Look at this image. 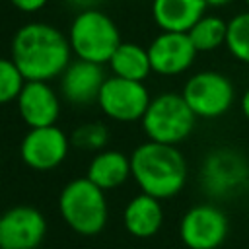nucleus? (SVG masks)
Returning a JSON list of instances; mask_svg holds the SVG:
<instances>
[{
    "mask_svg": "<svg viewBox=\"0 0 249 249\" xmlns=\"http://www.w3.org/2000/svg\"><path fill=\"white\" fill-rule=\"evenodd\" d=\"M245 4H247V8H249V0H245Z\"/></svg>",
    "mask_w": 249,
    "mask_h": 249,
    "instance_id": "obj_27",
    "label": "nucleus"
},
{
    "mask_svg": "<svg viewBox=\"0 0 249 249\" xmlns=\"http://www.w3.org/2000/svg\"><path fill=\"white\" fill-rule=\"evenodd\" d=\"M196 119L183 93L167 91L152 97L142 117V128L148 140L177 146L193 132Z\"/></svg>",
    "mask_w": 249,
    "mask_h": 249,
    "instance_id": "obj_5",
    "label": "nucleus"
},
{
    "mask_svg": "<svg viewBox=\"0 0 249 249\" xmlns=\"http://www.w3.org/2000/svg\"><path fill=\"white\" fill-rule=\"evenodd\" d=\"M181 93L198 119H218L228 113L235 101L231 80L216 70H200L193 74Z\"/></svg>",
    "mask_w": 249,
    "mask_h": 249,
    "instance_id": "obj_7",
    "label": "nucleus"
},
{
    "mask_svg": "<svg viewBox=\"0 0 249 249\" xmlns=\"http://www.w3.org/2000/svg\"><path fill=\"white\" fill-rule=\"evenodd\" d=\"M241 111H243V117L249 121V88L245 89V93L241 97Z\"/></svg>",
    "mask_w": 249,
    "mask_h": 249,
    "instance_id": "obj_25",
    "label": "nucleus"
},
{
    "mask_svg": "<svg viewBox=\"0 0 249 249\" xmlns=\"http://www.w3.org/2000/svg\"><path fill=\"white\" fill-rule=\"evenodd\" d=\"M132 179L142 193L160 200L173 198L187 183L185 156L173 144L148 140L134 148L130 154Z\"/></svg>",
    "mask_w": 249,
    "mask_h": 249,
    "instance_id": "obj_2",
    "label": "nucleus"
},
{
    "mask_svg": "<svg viewBox=\"0 0 249 249\" xmlns=\"http://www.w3.org/2000/svg\"><path fill=\"white\" fill-rule=\"evenodd\" d=\"M62 220L80 235H95L107 224V198L103 189L88 177L72 179L64 185L58 196Z\"/></svg>",
    "mask_w": 249,
    "mask_h": 249,
    "instance_id": "obj_3",
    "label": "nucleus"
},
{
    "mask_svg": "<svg viewBox=\"0 0 249 249\" xmlns=\"http://www.w3.org/2000/svg\"><path fill=\"white\" fill-rule=\"evenodd\" d=\"M204 2H206V6H208V8H220V6L230 4L231 0H204Z\"/></svg>",
    "mask_w": 249,
    "mask_h": 249,
    "instance_id": "obj_26",
    "label": "nucleus"
},
{
    "mask_svg": "<svg viewBox=\"0 0 249 249\" xmlns=\"http://www.w3.org/2000/svg\"><path fill=\"white\" fill-rule=\"evenodd\" d=\"M124 228L134 237H152L163 224V210L160 198L152 195H136L128 200L123 212Z\"/></svg>",
    "mask_w": 249,
    "mask_h": 249,
    "instance_id": "obj_16",
    "label": "nucleus"
},
{
    "mask_svg": "<svg viewBox=\"0 0 249 249\" xmlns=\"http://www.w3.org/2000/svg\"><path fill=\"white\" fill-rule=\"evenodd\" d=\"M16 103L19 117L29 128L51 126L60 115V99L56 91L41 80H25Z\"/></svg>",
    "mask_w": 249,
    "mask_h": 249,
    "instance_id": "obj_13",
    "label": "nucleus"
},
{
    "mask_svg": "<svg viewBox=\"0 0 249 249\" xmlns=\"http://www.w3.org/2000/svg\"><path fill=\"white\" fill-rule=\"evenodd\" d=\"M60 76H62L60 78L62 95L66 101L74 105H89L97 101L99 89L105 82L101 64L82 58L70 62Z\"/></svg>",
    "mask_w": 249,
    "mask_h": 249,
    "instance_id": "obj_14",
    "label": "nucleus"
},
{
    "mask_svg": "<svg viewBox=\"0 0 249 249\" xmlns=\"http://www.w3.org/2000/svg\"><path fill=\"white\" fill-rule=\"evenodd\" d=\"M109 66L115 76L136 82H144L152 72L148 49L128 41H121V45L115 49L113 56L109 58Z\"/></svg>",
    "mask_w": 249,
    "mask_h": 249,
    "instance_id": "obj_18",
    "label": "nucleus"
},
{
    "mask_svg": "<svg viewBox=\"0 0 249 249\" xmlns=\"http://www.w3.org/2000/svg\"><path fill=\"white\" fill-rule=\"evenodd\" d=\"M226 47L235 60L249 64V10L233 16L228 21Z\"/></svg>",
    "mask_w": 249,
    "mask_h": 249,
    "instance_id": "obj_20",
    "label": "nucleus"
},
{
    "mask_svg": "<svg viewBox=\"0 0 249 249\" xmlns=\"http://www.w3.org/2000/svg\"><path fill=\"white\" fill-rule=\"evenodd\" d=\"M68 41L72 53L89 62L105 64L121 45V33L117 23L101 10H80L70 23Z\"/></svg>",
    "mask_w": 249,
    "mask_h": 249,
    "instance_id": "obj_4",
    "label": "nucleus"
},
{
    "mask_svg": "<svg viewBox=\"0 0 249 249\" xmlns=\"http://www.w3.org/2000/svg\"><path fill=\"white\" fill-rule=\"evenodd\" d=\"M45 233L47 220L35 206H12L0 216V249H35Z\"/></svg>",
    "mask_w": 249,
    "mask_h": 249,
    "instance_id": "obj_11",
    "label": "nucleus"
},
{
    "mask_svg": "<svg viewBox=\"0 0 249 249\" xmlns=\"http://www.w3.org/2000/svg\"><path fill=\"white\" fill-rule=\"evenodd\" d=\"M200 185L212 198H231L249 185V161L233 148H214L200 165Z\"/></svg>",
    "mask_w": 249,
    "mask_h": 249,
    "instance_id": "obj_6",
    "label": "nucleus"
},
{
    "mask_svg": "<svg viewBox=\"0 0 249 249\" xmlns=\"http://www.w3.org/2000/svg\"><path fill=\"white\" fill-rule=\"evenodd\" d=\"M152 97L144 82L126 80L121 76L105 78L99 95L97 105L99 109L113 121L119 123H134L142 121Z\"/></svg>",
    "mask_w": 249,
    "mask_h": 249,
    "instance_id": "obj_8",
    "label": "nucleus"
},
{
    "mask_svg": "<svg viewBox=\"0 0 249 249\" xmlns=\"http://www.w3.org/2000/svg\"><path fill=\"white\" fill-rule=\"evenodd\" d=\"M70 144V138L56 124L29 128V132L21 140L19 156L31 169L51 171L66 160Z\"/></svg>",
    "mask_w": 249,
    "mask_h": 249,
    "instance_id": "obj_10",
    "label": "nucleus"
},
{
    "mask_svg": "<svg viewBox=\"0 0 249 249\" xmlns=\"http://www.w3.org/2000/svg\"><path fill=\"white\" fill-rule=\"evenodd\" d=\"M25 84L23 74L12 58H0V105L16 101Z\"/></svg>",
    "mask_w": 249,
    "mask_h": 249,
    "instance_id": "obj_22",
    "label": "nucleus"
},
{
    "mask_svg": "<svg viewBox=\"0 0 249 249\" xmlns=\"http://www.w3.org/2000/svg\"><path fill=\"white\" fill-rule=\"evenodd\" d=\"M70 41L54 25L31 21L21 25L12 39V60L25 80L49 82L70 64Z\"/></svg>",
    "mask_w": 249,
    "mask_h": 249,
    "instance_id": "obj_1",
    "label": "nucleus"
},
{
    "mask_svg": "<svg viewBox=\"0 0 249 249\" xmlns=\"http://www.w3.org/2000/svg\"><path fill=\"white\" fill-rule=\"evenodd\" d=\"M230 231L228 216L210 202L191 206L179 222V237L189 249H218Z\"/></svg>",
    "mask_w": 249,
    "mask_h": 249,
    "instance_id": "obj_9",
    "label": "nucleus"
},
{
    "mask_svg": "<svg viewBox=\"0 0 249 249\" xmlns=\"http://www.w3.org/2000/svg\"><path fill=\"white\" fill-rule=\"evenodd\" d=\"M204 0H154L152 18L161 31H181L187 33L204 14Z\"/></svg>",
    "mask_w": 249,
    "mask_h": 249,
    "instance_id": "obj_15",
    "label": "nucleus"
},
{
    "mask_svg": "<svg viewBox=\"0 0 249 249\" xmlns=\"http://www.w3.org/2000/svg\"><path fill=\"white\" fill-rule=\"evenodd\" d=\"M19 12H25V14H33V12H39L41 8H45L47 0H10Z\"/></svg>",
    "mask_w": 249,
    "mask_h": 249,
    "instance_id": "obj_23",
    "label": "nucleus"
},
{
    "mask_svg": "<svg viewBox=\"0 0 249 249\" xmlns=\"http://www.w3.org/2000/svg\"><path fill=\"white\" fill-rule=\"evenodd\" d=\"M189 37L198 53H208L226 45L228 35V21L214 14H204L189 31Z\"/></svg>",
    "mask_w": 249,
    "mask_h": 249,
    "instance_id": "obj_19",
    "label": "nucleus"
},
{
    "mask_svg": "<svg viewBox=\"0 0 249 249\" xmlns=\"http://www.w3.org/2000/svg\"><path fill=\"white\" fill-rule=\"evenodd\" d=\"M196 49L189 33L181 31H161L154 37L148 47L152 72L160 76H179L189 70L196 58Z\"/></svg>",
    "mask_w": 249,
    "mask_h": 249,
    "instance_id": "obj_12",
    "label": "nucleus"
},
{
    "mask_svg": "<svg viewBox=\"0 0 249 249\" xmlns=\"http://www.w3.org/2000/svg\"><path fill=\"white\" fill-rule=\"evenodd\" d=\"M70 142L80 150L101 152L109 144V128L103 123H86L72 132Z\"/></svg>",
    "mask_w": 249,
    "mask_h": 249,
    "instance_id": "obj_21",
    "label": "nucleus"
},
{
    "mask_svg": "<svg viewBox=\"0 0 249 249\" xmlns=\"http://www.w3.org/2000/svg\"><path fill=\"white\" fill-rule=\"evenodd\" d=\"M86 177L103 191L117 189L128 177H132L130 156H124L119 150H101L91 158Z\"/></svg>",
    "mask_w": 249,
    "mask_h": 249,
    "instance_id": "obj_17",
    "label": "nucleus"
},
{
    "mask_svg": "<svg viewBox=\"0 0 249 249\" xmlns=\"http://www.w3.org/2000/svg\"><path fill=\"white\" fill-rule=\"evenodd\" d=\"M72 8H78V10H89V8H95V4L99 0H66Z\"/></svg>",
    "mask_w": 249,
    "mask_h": 249,
    "instance_id": "obj_24",
    "label": "nucleus"
}]
</instances>
